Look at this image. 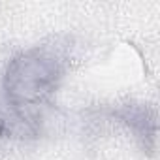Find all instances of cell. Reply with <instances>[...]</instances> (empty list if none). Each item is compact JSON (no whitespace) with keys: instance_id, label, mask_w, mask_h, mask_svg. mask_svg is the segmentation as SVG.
I'll return each instance as SVG.
<instances>
[{"instance_id":"1","label":"cell","mask_w":160,"mask_h":160,"mask_svg":"<svg viewBox=\"0 0 160 160\" xmlns=\"http://www.w3.org/2000/svg\"><path fill=\"white\" fill-rule=\"evenodd\" d=\"M66 66L60 53L49 47H32L15 55L4 72L2 87L8 104L28 128H32V111L55 94Z\"/></svg>"},{"instance_id":"2","label":"cell","mask_w":160,"mask_h":160,"mask_svg":"<svg viewBox=\"0 0 160 160\" xmlns=\"http://www.w3.org/2000/svg\"><path fill=\"white\" fill-rule=\"evenodd\" d=\"M111 115L122 122L136 141L141 145L143 151L154 152L156 149V128H158V115L156 108L143 102H126L111 109Z\"/></svg>"},{"instance_id":"3","label":"cell","mask_w":160,"mask_h":160,"mask_svg":"<svg viewBox=\"0 0 160 160\" xmlns=\"http://www.w3.org/2000/svg\"><path fill=\"white\" fill-rule=\"evenodd\" d=\"M6 134H8V122H6L4 115L0 113V139H2V138H4Z\"/></svg>"}]
</instances>
